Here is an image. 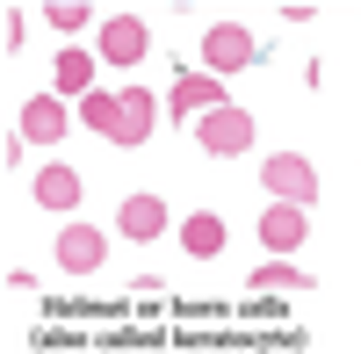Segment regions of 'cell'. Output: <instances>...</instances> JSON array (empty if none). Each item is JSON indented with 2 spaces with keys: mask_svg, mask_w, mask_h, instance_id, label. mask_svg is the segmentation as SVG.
<instances>
[{
  "mask_svg": "<svg viewBox=\"0 0 361 354\" xmlns=\"http://www.w3.org/2000/svg\"><path fill=\"white\" fill-rule=\"evenodd\" d=\"M246 289H260V297H296V289H311V275L296 268L289 253H275V260H260V268H253Z\"/></svg>",
  "mask_w": 361,
  "mask_h": 354,
  "instance_id": "obj_13",
  "label": "cell"
},
{
  "mask_svg": "<svg viewBox=\"0 0 361 354\" xmlns=\"http://www.w3.org/2000/svg\"><path fill=\"white\" fill-rule=\"evenodd\" d=\"M116 231H123L130 246L159 239V231H166V202H159V195H123V210H116Z\"/></svg>",
  "mask_w": 361,
  "mask_h": 354,
  "instance_id": "obj_10",
  "label": "cell"
},
{
  "mask_svg": "<svg viewBox=\"0 0 361 354\" xmlns=\"http://www.w3.org/2000/svg\"><path fill=\"white\" fill-rule=\"evenodd\" d=\"M224 239H231V231H224L217 210H188V224H180V253H188V260H217Z\"/></svg>",
  "mask_w": 361,
  "mask_h": 354,
  "instance_id": "obj_12",
  "label": "cell"
},
{
  "mask_svg": "<svg viewBox=\"0 0 361 354\" xmlns=\"http://www.w3.org/2000/svg\"><path fill=\"white\" fill-rule=\"evenodd\" d=\"M80 166H37V181H29V195H37V210H51V217H66V210H80Z\"/></svg>",
  "mask_w": 361,
  "mask_h": 354,
  "instance_id": "obj_9",
  "label": "cell"
},
{
  "mask_svg": "<svg viewBox=\"0 0 361 354\" xmlns=\"http://www.w3.org/2000/svg\"><path fill=\"white\" fill-rule=\"evenodd\" d=\"M94 51L109 58V66L130 73V66H145V51H152V29H145L137 15H109V22L94 29Z\"/></svg>",
  "mask_w": 361,
  "mask_h": 354,
  "instance_id": "obj_4",
  "label": "cell"
},
{
  "mask_svg": "<svg viewBox=\"0 0 361 354\" xmlns=\"http://www.w3.org/2000/svg\"><path fill=\"white\" fill-rule=\"evenodd\" d=\"M102 260H109V231L80 224V217H73L66 231H58V268H66V275H94Z\"/></svg>",
  "mask_w": 361,
  "mask_h": 354,
  "instance_id": "obj_7",
  "label": "cell"
},
{
  "mask_svg": "<svg viewBox=\"0 0 361 354\" xmlns=\"http://www.w3.org/2000/svg\"><path fill=\"white\" fill-rule=\"evenodd\" d=\"M152 94H145V87H130V94H123V116H116V138L109 145H145V138H152Z\"/></svg>",
  "mask_w": 361,
  "mask_h": 354,
  "instance_id": "obj_14",
  "label": "cell"
},
{
  "mask_svg": "<svg viewBox=\"0 0 361 354\" xmlns=\"http://www.w3.org/2000/svg\"><path fill=\"white\" fill-rule=\"evenodd\" d=\"M116 116H123V94H80V123L116 138Z\"/></svg>",
  "mask_w": 361,
  "mask_h": 354,
  "instance_id": "obj_15",
  "label": "cell"
},
{
  "mask_svg": "<svg viewBox=\"0 0 361 354\" xmlns=\"http://www.w3.org/2000/svg\"><path fill=\"white\" fill-rule=\"evenodd\" d=\"M253 58H260V37H253L246 22H209V29H202V66H209V73L231 80V73H246Z\"/></svg>",
  "mask_w": 361,
  "mask_h": 354,
  "instance_id": "obj_1",
  "label": "cell"
},
{
  "mask_svg": "<svg viewBox=\"0 0 361 354\" xmlns=\"http://www.w3.org/2000/svg\"><path fill=\"white\" fill-rule=\"evenodd\" d=\"M15 130H22L29 145H58V138L73 130L66 94H58V87H51V94H29V102H22V116H15Z\"/></svg>",
  "mask_w": 361,
  "mask_h": 354,
  "instance_id": "obj_6",
  "label": "cell"
},
{
  "mask_svg": "<svg viewBox=\"0 0 361 354\" xmlns=\"http://www.w3.org/2000/svg\"><path fill=\"white\" fill-rule=\"evenodd\" d=\"M44 15H51L58 37H80V29L94 22V8H87V0H44Z\"/></svg>",
  "mask_w": 361,
  "mask_h": 354,
  "instance_id": "obj_16",
  "label": "cell"
},
{
  "mask_svg": "<svg viewBox=\"0 0 361 354\" xmlns=\"http://www.w3.org/2000/svg\"><path fill=\"white\" fill-rule=\"evenodd\" d=\"M94 66H102V51L66 44V51L51 58V87H58V94H94Z\"/></svg>",
  "mask_w": 361,
  "mask_h": 354,
  "instance_id": "obj_11",
  "label": "cell"
},
{
  "mask_svg": "<svg viewBox=\"0 0 361 354\" xmlns=\"http://www.w3.org/2000/svg\"><path fill=\"white\" fill-rule=\"evenodd\" d=\"M304 231H311V210H304V202H267V210H260V246L267 253H296V246H304Z\"/></svg>",
  "mask_w": 361,
  "mask_h": 354,
  "instance_id": "obj_8",
  "label": "cell"
},
{
  "mask_svg": "<svg viewBox=\"0 0 361 354\" xmlns=\"http://www.w3.org/2000/svg\"><path fill=\"white\" fill-rule=\"evenodd\" d=\"M224 102H231V94H224V73H180V80H173V94H166L173 123H195V116L224 109Z\"/></svg>",
  "mask_w": 361,
  "mask_h": 354,
  "instance_id": "obj_5",
  "label": "cell"
},
{
  "mask_svg": "<svg viewBox=\"0 0 361 354\" xmlns=\"http://www.w3.org/2000/svg\"><path fill=\"white\" fill-rule=\"evenodd\" d=\"M195 145L209 159H238L253 145V116L238 109V102H224V109H209V116H195Z\"/></svg>",
  "mask_w": 361,
  "mask_h": 354,
  "instance_id": "obj_2",
  "label": "cell"
},
{
  "mask_svg": "<svg viewBox=\"0 0 361 354\" xmlns=\"http://www.w3.org/2000/svg\"><path fill=\"white\" fill-rule=\"evenodd\" d=\"M260 188L311 210V202H318V166H311L304 152H267V159H260Z\"/></svg>",
  "mask_w": 361,
  "mask_h": 354,
  "instance_id": "obj_3",
  "label": "cell"
}]
</instances>
